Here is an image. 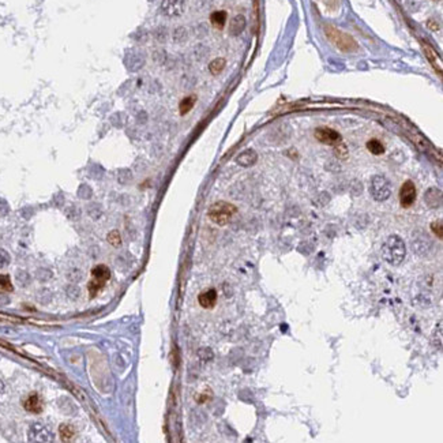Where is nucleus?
<instances>
[{"instance_id": "obj_17", "label": "nucleus", "mask_w": 443, "mask_h": 443, "mask_svg": "<svg viewBox=\"0 0 443 443\" xmlns=\"http://www.w3.org/2000/svg\"><path fill=\"white\" fill-rule=\"evenodd\" d=\"M367 149H369V153H372L374 155H380L384 153V146L378 139H371V141H369L367 142Z\"/></svg>"}, {"instance_id": "obj_14", "label": "nucleus", "mask_w": 443, "mask_h": 443, "mask_svg": "<svg viewBox=\"0 0 443 443\" xmlns=\"http://www.w3.org/2000/svg\"><path fill=\"white\" fill-rule=\"evenodd\" d=\"M246 29V18L243 15H236L232 18L229 23V34L230 36H239L243 30Z\"/></svg>"}, {"instance_id": "obj_20", "label": "nucleus", "mask_w": 443, "mask_h": 443, "mask_svg": "<svg viewBox=\"0 0 443 443\" xmlns=\"http://www.w3.org/2000/svg\"><path fill=\"white\" fill-rule=\"evenodd\" d=\"M0 291H1V292H12V291H14V287H12V283H11L10 276H7V274H0Z\"/></svg>"}, {"instance_id": "obj_10", "label": "nucleus", "mask_w": 443, "mask_h": 443, "mask_svg": "<svg viewBox=\"0 0 443 443\" xmlns=\"http://www.w3.org/2000/svg\"><path fill=\"white\" fill-rule=\"evenodd\" d=\"M198 301L206 310L213 308L216 303H217V291L213 288L205 291V292H202V294L198 296Z\"/></svg>"}, {"instance_id": "obj_1", "label": "nucleus", "mask_w": 443, "mask_h": 443, "mask_svg": "<svg viewBox=\"0 0 443 443\" xmlns=\"http://www.w3.org/2000/svg\"><path fill=\"white\" fill-rule=\"evenodd\" d=\"M406 247L398 235L389 236L382 246V258L391 266H398L405 259Z\"/></svg>"}, {"instance_id": "obj_15", "label": "nucleus", "mask_w": 443, "mask_h": 443, "mask_svg": "<svg viewBox=\"0 0 443 443\" xmlns=\"http://www.w3.org/2000/svg\"><path fill=\"white\" fill-rule=\"evenodd\" d=\"M226 11H214L213 14L210 15V22H212V25H213L216 29H224L225 23H226Z\"/></svg>"}, {"instance_id": "obj_12", "label": "nucleus", "mask_w": 443, "mask_h": 443, "mask_svg": "<svg viewBox=\"0 0 443 443\" xmlns=\"http://www.w3.org/2000/svg\"><path fill=\"white\" fill-rule=\"evenodd\" d=\"M256 160H258V155H256L255 150L247 149L240 155H237L236 162L241 166H251L255 164Z\"/></svg>"}, {"instance_id": "obj_13", "label": "nucleus", "mask_w": 443, "mask_h": 443, "mask_svg": "<svg viewBox=\"0 0 443 443\" xmlns=\"http://www.w3.org/2000/svg\"><path fill=\"white\" fill-rule=\"evenodd\" d=\"M23 406L27 412H32V413H40L43 411V404H41V400L36 393L32 395H29L25 402H23Z\"/></svg>"}, {"instance_id": "obj_5", "label": "nucleus", "mask_w": 443, "mask_h": 443, "mask_svg": "<svg viewBox=\"0 0 443 443\" xmlns=\"http://www.w3.org/2000/svg\"><path fill=\"white\" fill-rule=\"evenodd\" d=\"M91 277L93 278L87 285V289H89V294H90L91 297H94L105 287L108 280L111 278V270L105 265H98L91 270Z\"/></svg>"}, {"instance_id": "obj_6", "label": "nucleus", "mask_w": 443, "mask_h": 443, "mask_svg": "<svg viewBox=\"0 0 443 443\" xmlns=\"http://www.w3.org/2000/svg\"><path fill=\"white\" fill-rule=\"evenodd\" d=\"M29 441L30 442H52L54 441V434L47 426L44 424H33L29 433H27Z\"/></svg>"}, {"instance_id": "obj_23", "label": "nucleus", "mask_w": 443, "mask_h": 443, "mask_svg": "<svg viewBox=\"0 0 443 443\" xmlns=\"http://www.w3.org/2000/svg\"><path fill=\"white\" fill-rule=\"evenodd\" d=\"M431 229H433V232L435 235L438 236L439 239H442L443 232H442V221H441V220L437 221V222H433V224H431Z\"/></svg>"}, {"instance_id": "obj_11", "label": "nucleus", "mask_w": 443, "mask_h": 443, "mask_svg": "<svg viewBox=\"0 0 443 443\" xmlns=\"http://www.w3.org/2000/svg\"><path fill=\"white\" fill-rule=\"evenodd\" d=\"M423 49H424V54H426V58L428 59V62L433 64L435 71H438L439 74H441L442 73V62H441V58L438 56V54L428 44H423Z\"/></svg>"}, {"instance_id": "obj_19", "label": "nucleus", "mask_w": 443, "mask_h": 443, "mask_svg": "<svg viewBox=\"0 0 443 443\" xmlns=\"http://www.w3.org/2000/svg\"><path fill=\"white\" fill-rule=\"evenodd\" d=\"M59 433L60 438L63 439V441H71L75 437V430L70 424H62L59 428Z\"/></svg>"}, {"instance_id": "obj_2", "label": "nucleus", "mask_w": 443, "mask_h": 443, "mask_svg": "<svg viewBox=\"0 0 443 443\" xmlns=\"http://www.w3.org/2000/svg\"><path fill=\"white\" fill-rule=\"evenodd\" d=\"M237 209H236L235 205H232L229 202H225V201H220V202H216L214 205L210 206L208 212L209 219L213 221L214 224L220 225V226H224L229 222L232 217L235 216Z\"/></svg>"}, {"instance_id": "obj_9", "label": "nucleus", "mask_w": 443, "mask_h": 443, "mask_svg": "<svg viewBox=\"0 0 443 443\" xmlns=\"http://www.w3.org/2000/svg\"><path fill=\"white\" fill-rule=\"evenodd\" d=\"M161 10L169 18L180 16L184 11V0H162Z\"/></svg>"}, {"instance_id": "obj_18", "label": "nucleus", "mask_w": 443, "mask_h": 443, "mask_svg": "<svg viewBox=\"0 0 443 443\" xmlns=\"http://www.w3.org/2000/svg\"><path fill=\"white\" fill-rule=\"evenodd\" d=\"M225 66H226V60L224 58H217L213 62H210V64H209V71L213 75H217L225 69Z\"/></svg>"}, {"instance_id": "obj_4", "label": "nucleus", "mask_w": 443, "mask_h": 443, "mask_svg": "<svg viewBox=\"0 0 443 443\" xmlns=\"http://www.w3.org/2000/svg\"><path fill=\"white\" fill-rule=\"evenodd\" d=\"M369 194L378 202H383L391 195V183L382 175H375L369 182Z\"/></svg>"}, {"instance_id": "obj_22", "label": "nucleus", "mask_w": 443, "mask_h": 443, "mask_svg": "<svg viewBox=\"0 0 443 443\" xmlns=\"http://www.w3.org/2000/svg\"><path fill=\"white\" fill-rule=\"evenodd\" d=\"M11 258L8 255V252L3 250V248H0V269H3L5 267L8 263H10Z\"/></svg>"}, {"instance_id": "obj_8", "label": "nucleus", "mask_w": 443, "mask_h": 443, "mask_svg": "<svg viewBox=\"0 0 443 443\" xmlns=\"http://www.w3.org/2000/svg\"><path fill=\"white\" fill-rule=\"evenodd\" d=\"M416 187H415V183L411 182V180H406L402 186H401L400 190V203L402 208H411L413 203L416 202Z\"/></svg>"}, {"instance_id": "obj_16", "label": "nucleus", "mask_w": 443, "mask_h": 443, "mask_svg": "<svg viewBox=\"0 0 443 443\" xmlns=\"http://www.w3.org/2000/svg\"><path fill=\"white\" fill-rule=\"evenodd\" d=\"M195 102H197V97L195 96L184 97L182 101H180V105H179V112H180V115H182V116L187 115L192 108H194Z\"/></svg>"}, {"instance_id": "obj_7", "label": "nucleus", "mask_w": 443, "mask_h": 443, "mask_svg": "<svg viewBox=\"0 0 443 443\" xmlns=\"http://www.w3.org/2000/svg\"><path fill=\"white\" fill-rule=\"evenodd\" d=\"M315 138L320 144L330 145V146H337L342 144V137L337 133L336 130L329 127H319L315 130Z\"/></svg>"}, {"instance_id": "obj_21", "label": "nucleus", "mask_w": 443, "mask_h": 443, "mask_svg": "<svg viewBox=\"0 0 443 443\" xmlns=\"http://www.w3.org/2000/svg\"><path fill=\"white\" fill-rule=\"evenodd\" d=\"M107 239L112 246H120V244H122V237H120V233H119L118 230L109 232V235H108Z\"/></svg>"}, {"instance_id": "obj_3", "label": "nucleus", "mask_w": 443, "mask_h": 443, "mask_svg": "<svg viewBox=\"0 0 443 443\" xmlns=\"http://www.w3.org/2000/svg\"><path fill=\"white\" fill-rule=\"evenodd\" d=\"M325 32L327 38L342 52H356L359 49V45L355 41V38L347 33L341 32L333 26H326Z\"/></svg>"}]
</instances>
